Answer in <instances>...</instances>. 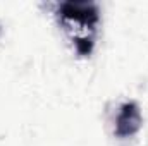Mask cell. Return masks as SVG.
<instances>
[{"mask_svg":"<svg viewBox=\"0 0 148 146\" xmlns=\"http://www.w3.org/2000/svg\"><path fill=\"white\" fill-rule=\"evenodd\" d=\"M140 127V112L133 103L124 105L122 112L117 117V132L122 136L133 134Z\"/></svg>","mask_w":148,"mask_h":146,"instance_id":"1","label":"cell"}]
</instances>
